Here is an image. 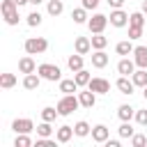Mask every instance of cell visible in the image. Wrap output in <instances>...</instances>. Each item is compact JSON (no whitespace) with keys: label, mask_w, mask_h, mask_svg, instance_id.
<instances>
[{"label":"cell","mask_w":147,"mask_h":147,"mask_svg":"<svg viewBox=\"0 0 147 147\" xmlns=\"http://www.w3.org/2000/svg\"><path fill=\"white\" fill-rule=\"evenodd\" d=\"M117 131H119V138H129V140H131V138H133V133H136V131H133V126H131V122H122V126H119Z\"/></svg>","instance_id":"e575fe53"},{"label":"cell","mask_w":147,"mask_h":147,"mask_svg":"<svg viewBox=\"0 0 147 147\" xmlns=\"http://www.w3.org/2000/svg\"><path fill=\"white\" fill-rule=\"evenodd\" d=\"M23 48H25L28 55H41V53L48 51V41L44 37H28L25 44H23Z\"/></svg>","instance_id":"3957f363"},{"label":"cell","mask_w":147,"mask_h":147,"mask_svg":"<svg viewBox=\"0 0 147 147\" xmlns=\"http://www.w3.org/2000/svg\"><path fill=\"white\" fill-rule=\"evenodd\" d=\"M78 101H80L83 108H94V103H96V92H92V90L87 87L85 92H78Z\"/></svg>","instance_id":"4fadbf2b"},{"label":"cell","mask_w":147,"mask_h":147,"mask_svg":"<svg viewBox=\"0 0 147 147\" xmlns=\"http://www.w3.org/2000/svg\"><path fill=\"white\" fill-rule=\"evenodd\" d=\"M34 142L30 140V133H16V140H14V147H32Z\"/></svg>","instance_id":"1f68e13d"},{"label":"cell","mask_w":147,"mask_h":147,"mask_svg":"<svg viewBox=\"0 0 147 147\" xmlns=\"http://www.w3.org/2000/svg\"><path fill=\"white\" fill-rule=\"evenodd\" d=\"M140 9H142V14L147 16V0H142V7H140Z\"/></svg>","instance_id":"ee69618b"},{"label":"cell","mask_w":147,"mask_h":147,"mask_svg":"<svg viewBox=\"0 0 147 147\" xmlns=\"http://www.w3.org/2000/svg\"><path fill=\"white\" fill-rule=\"evenodd\" d=\"M142 37V28L140 25H129V39H140Z\"/></svg>","instance_id":"8d00e7d4"},{"label":"cell","mask_w":147,"mask_h":147,"mask_svg":"<svg viewBox=\"0 0 147 147\" xmlns=\"http://www.w3.org/2000/svg\"><path fill=\"white\" fill-rule=\"evenodd\" d=\"M87 87H90L92 92H96V94H108V92H110V83H108L106 78H99V76L92 78Z\"/></svg>","instance_id":"9c48e42d"},{"label":"cell","mask_w":147,"mask_h":147,"mask_svg":"<svg viewBox=\"0 0 147 147\" xmlns=\"http://www.w3.org/2000/svg\"><path fill=\"white\" fill-rule=\"evenodd\" d=\"M11 131L14 133H32L34 131V122L30 117H16L11 122Z\"/></svg>","instance_id":"8992f818"},{"label":"cell","mask_w":147,"mask_h":147,"mask_svg":"<svg viewBox=\"0 0 147 147\" xmlns=\"http://www.w3.org/2000/svg\"><path fill=\"white\" fill-rule=\"evenodd\" d=\"M14 2H16V5H18V7H23V5H28V2H30V0H14Z\"/></svg>","instance_id":"7bdbcfd3"},{"label":"cell","mask_w":147,"mask_h":147,"mask_svg":"<svg viewBox=\"0 0 147 147\" xmlns=\"http://www.w3.org/2000/svg\"><path fill=\"white\" fill-rule=\"evenodd\" d=\"M67 67H69L71 71H80V69H83V55H80V53H74V55H69V60H67Z\"/></svg>","instance_id":"4316f807"},{"label":"cell","mask_w":147,"mask_h":147,"mask_svg":"<svg viewBox=\"0 0 147 147\" xmlns=\"http://www.w3.org/2000/svg\"><path fill=\"white\" fill-rule=\"evenodd\" d=\"M108 138H110V129H108L106 124L92 126V140H94V142H106Z\"/></svg>","instance_id":"7c38bea8"},{"label":"cell","mask_w":147,"mask_h":147,"mask_svg":"<svg viewBox=\"0 0 147 147\" xmlns=\"http://www.w3.org/2000/svg\"><path fill=\"white\" fill-rule=\"evenodd\" d=\"M117 117H119L122 122H131V119L136 117V108L129 106V103H122V106L117 108Z\"/></svg>","instance_id":"d6986e66"},{"label":"cell","mask_w":147,"mask_h":147,"mask_svg":"<svg viewBox=\"0 0 147 147\" xmlns=\"http://www.w3.org/2000/svg\"><path fill=\"white\" fill-rule=\"evenodd\" d=\"M133 62L140 69H147V46H136L133 48Z\"/></svg>","instance_id":"5bb4252c"},{"label":"cell","mask_w":147,"mask_h":147,"mask_svg":"<svg viewBox=\"0 0 147 147\" xmlns=\"http://www.w3.org/2000/svg\"><path fill=\"white\" fill-rule=\"evenodd\" d=\"M108 21H110L113 28H124V25H129V14L124 9H113L110 16H108Z\"/></svg>","instance_id":"52a82bcc"},{"label":"cell","mask_w":147,"mask_h":147,"mask_svg":"<svg viewBox=\"0 0 147 147\" xmlns=\"http://www.w3.org/2000/svg\"><path fill=\"white\" fill-rule=\"evenodd\" d=\"M110 21H108V16L106 14H92L90 16V21H87V28H90V32L92 34H99V32H103L106 30V25H108Z\"/></svg>","instance_id":"5b68a950"},{"label":"cell","mask_w":147,"mask_h":147,"mask_svg":"<svg viewBox=\"0 0 147 147\" xmlns=\"http://www.w3.org/2000/svg\"><path fill=\"white\" fill-rule=\"evenodd\" d=\"M129 25H140V28H145V14H142V9L129 14Z\"/></svg>","instance_id":"d6a6232c"},{"label":"cell","mask_w":147,"mask_h":147,"mask_svg":"<svg viewBox=\"0 0 147 147\" xmlns=\"http://www.w3.org/2000/svg\"><path fill=\"white\" fill-rule=\"evenodd\" d=\"M142 96H145V101H147V85L142 87Z\"/></svg>","instance_id":"bcb514c9"},{"label":"cell","mask_w":147,"mask_h":147,"mask_svg":"<svg viewBox=\"0 0 147 147\" xmlns=\"http://www.w3.org/2000/svg\"><path fill=\"white\" fill-rule=\"evenodd\" d=\"M115 87L119 90V94L131 96V94H133V90H136V83H133L129 76H119V78H117V83H115Z\"/></svg>","instance_id":"ba28073f"},{"label":"cell","mask_w":147,"mask_h":147,"mask_svg":"<svg viewBox=\"0 0 147 147\" xmlns=\"http://www.w3.org/2000/svg\"><path fill=\"white\" fill-rule=\"evenodd\" d=\"M46 11H48L51 16H60V14L64 11V5H62V0H48V5H46Z\"/></svg>","instance_id":"83f0119b"},{"label":"cell","mask_w":147,"mask_h":147,"mask_svg":"<svg viewBox=\"0 0 147 147\" xmlns=\"http://www.w3.org/2000/svg\"><path fill=\"white\" fill-rule=\"evenodd\" d=\"M101 0H83V7L90 11V9H96V5H99Z\"/></svg>","instance_id":"ab89813d"},{"label":"cell","mask_w":147,"mask_h":147,"mask_svg":"<svg viewBox=\"0 0 147 147\" xmlns=\"http://www.w3.org/2000/svg\"><path fill=\"white\" fill-rule=\"evenodd\" d=\"M108 62H110V57H108L106 51H94V53H92V67H94V69H103Z\"/></svg>","instance_id":"2e32d148"},{"label":"cell","mask_w":147,"mask_h":147,"mask_svg":"<svg viewBox=\"0 0 147 147\" xmlns=\"http://www.w3.org/2000/svg\"><path fill=\"white\" fill-rule=\"evenodd\" d=\"M0 11H2V18L7 25H18V5L14 0H2Z\"/></svg>","instance_id":"7a4b0ae2"},{"label":"cell","mask_w":147,"mask_h":147,"mask_svg":"<svg viewBox=\"0 0 147 147\" xmlns=\"http://www.w3.org/2000/svg\"><path fill=\"white\" fill-rule=\"evenodd\" d=\"M108 5H110V9H122V5H124V0H106Z\"/></svg>","instance_id":"60d3db41"},{"label":"cell","mask_w":147,"mask_h":147,"mask_svg":"<svg viewBox=\"0 0 147 147\" xmlns=\"http://www.w3.org/2000/svg\"><path fill=\"white\" fill-rule=\"evenodd\" d=\"M71 18H74V23H78V25H83V23H87L90 21V16H87V9L80 5V7H76L74 11H71Z\"/></svg>","instance_id":"7402d4cb"},{"label":"cell","mask_w":147,"mask_h":147,"mask_svg":"<svg viewBox=\"0 0 147 147\" xmlns=\"http://www.w3.org/2000/svg\"><path fill=\"white\" fill-rule=\"evenodd\" d=\"M74 133H76L78 138H85V136H90V133H92V126H90L85 119H80V122H76V124H74Z\"/></svg>","instance_id":"d4e9b609"},{"label":"cell","mask_w":147,"mask_h":147,"mask_svg":"<svg viewBox=\"0 0 147 147\" xmlns=\"http://www.w3.org/2000/svg\"><path fill=\"white\" fill-rule=\"evenodd\" d=\"M133 71H136V62H133V60L122 57V60L117 62V74H119V76H131Z\"/></svg>","instance_id":"9a60e30c"},{"label":"cell","mask_w":147,"mask_h":147,"mask_svg":"<svg viewBox=\"0 0 147 147\" xmlns=\"http://www.w3.org/2000/svg\"><path fill=\"white\" fill-rule=\"evenodd\" d=\"M78 106H80V101H78V96L76 94H62V99L57 101V113L62 115V117H67V115H71L74 110H78Z\"/></svg>","instance_id":"6da1fadb"},{"label":"cell","mask_w":147,"mask_h":147,"mask_svg":"<svg viewBox=\"0 0 147 147\" xmlns=\"http://www.w3.org/2000/svg\"><path fill=\"white\" fill-rule=\"evenodd\" d=\"M106 147H119V140H110V138H108V140H106Z\"/></svg>","instance_id":"b9f144b4"},{"label":"cell","mask_w":147,"mask_h":147,"mask_svg":"<svg viewBox=\"0 0 147 147\" xmlns=\"http://www.w3.org/2000/svg\"><path fill=\"white\" fill-rule=\"evenodd\" d=\"M136 122L140 126H147V108L145 110H136Z\"/></svg>","instance_id":"74e56055"},{"label":"cell","mask_w":147,"mask_h":147,"mask_svg":"<svg viewBox=\"0 0 147 147\" xmlns=\"http://www.w3.org/2000/svg\"><path fill=\"white\" fill-rule=\"evenodd\" d=\"M131 41H133V39H124V41H119V44L115 46V53H117V55H122V57L133 55V48H136V46H133Z\"/></svg>","instance_id":"ffe728a7"},{"label":"cell","mask_w":147,"mask_h":147,"mask_svg":"<svg viewBox=\"0 0 147 147\" xmlns=\"http://www.w3.org/2000/svg\"><path fill=\"white\" fill-rule=\"evenodd\" d=\"M25 23L30 25V28H37V25H41V14L34 9V11H30L28 16H25Z\"/></svg>","instance_id":"836d02e7"},{"label":"cell","mask_w":147,"mask_h":147,"mask_svg":"<svg viewBox=\"0 0 147 147\" xmlns=\"http://www.w3.org/2000/svg\"><path fill=\"white\" fill-rule=\"evenodd\" d=\"M131 80L136 83V87H145L147 85V69H136L133 74H131Z\"/></svg>","instance_id":"cb8c5ba5"},{"label":"cell","mask_w":147,"mask_h":147,"mask_svg":"<svg viewBox=\"0 0 147 147\" xmlns=\"http://www.w3.org/2000/svg\"><path fill=\"white\" fill-rule=\"evenodd\" d=\"M74 136H76V133H74V126H69V124H62V126H57V129H55V140H57V142H62V145H64V142H69Z\"/></svg>","instance_id":"30bf717a"},{"label":"cell","mask_w":147,"mask_h":147,"mask_svg":"<svg viewBox=\"0 0 147 147\" xmlns=\"http://www.w3.org/2000/svg\"><path fill=\"white\" fill-rule=\"evenodd\" d=\"M57 115H60V113H57V108H53V106L41 108V119H44V122H55Z\"/></svg>","instance_id":"4dcf8cb0"},{"label":"cell","mask_w":147,"mask_h":147,"mask_svg":"<svg viewBox=\"0 0 147 147\" xmlns=\"http://www.w3.org/2000/svg\"><path fill=\"white\" fill-rule=\"evenodd\" d=\"M18 71H21V74H32V71H37V62L32 60V55H25V57L18 60Z\"/></svg>","instance_id":"e0dca14e"},{"label":"cell","mask_w":147,"mask_h":147,"mask_svg":"<svg viewBox=\"0 0 147 147\" xmlns=\"http://www.w3.org/2000/svg\"><path fill=\"white\" fill-rule=\"evenodd\" d=\"M34 147H55V142H53L51 138H39V140L34 142Z\"/></svg>","instance_id":"f35d334b"},{"label":"cell","mask_w":147,"mask_h":147,"mask_svg":"<svg viewBox=\"0 0 147 147\" xmlns=\"http://www.w3.org/2000/svg\"><path fill=\"white\" fill-rule=\"evenodd\" d=\"M90 39H92V48H94V51H103V48L108 46V37H103V32L92 34Z\"/></svg>","instance_id":"484cf974"},{"label":"cell","mask_w":147,"mask_h":147,"mask_svg":"<svg viewBox=\"0 0 147 147\" xmlns=\"http://www.w3.org/2000/svg\"><path fill=\"white\" fill-rule=\"evenodd\" d=\"M74 51L80 53V55H87L92 51V39L90 37H76L74 39Z\"/></svg>","instance_id":"8fae6325"},{"label":"cell","mask_w":147,"mask_h":147,"mask_svg":"<svg viewBox=\"0 0 147 147\" xmlns=\"http://www.w3.org/2000/svg\"><path fill=\"white\" fill-rule=\"evenodd\" d=\"M16 85V76L14 74H0V87L2 90H11Z\"/></svg>","instance_id":"f546056e"},{"label":"cell","mask_w":147,"mask_h":147,"mask_svg":"<svg viewBox=\"0 0 147 147\" xmlns=\"http://www.w3.org/2000/svg\"><path fill=\"white\" fill-rule=\"evenodd\" d=\"M131 145H133V147H145V145H147V136H142V133H133Z\"/></svg>","instance_id":"d590c367"},{"label":"cell","mask_w":147,"mask_h":147,"mask_svg":"<svg viewBox=\"0 0 147 147\" xmlns=\"http://www.w3.org/2000/svg\"><path fill=\"white\" fill-rule=\"evenodd\" d=\"M41 80H44V78H41L37 71H32V74H25V78H23V87H25V90H37Z\"/></svg>","instance_id":"ac0fdd59"},{"label":"cell","mask_w":147,"mask_h":147,"mask_svg":"<svg viewBox=\"0 0 147 147\" xmlns=\"http://www.w3.org/2000/svg\"><path fill=\"white\" fill-rule=\"evenodd\" d=\"M78 87H80V85H78L74 78H62V80H60V92H62V94H74V92H78Z\"/></svg>","instance_id":"44dd1931"},{"label":"cell","mask_w":147,"mask_h":147,"mask_svg":"<svg viewBox=\"0 0 147 147\" xmlns=\"http://www.w3.org/2000/svg\"><path fill=\"white\" fill-rule=\"evenodd\" d=\"M41 2H44V0H30V5H34V7H37V5H41Z\"/></svg>","instance_id":"f6af8a7d"},{"label":"cell","mask_w":147,"mask_h":147,"mask_svg":"<svg viewBox=\"0 0 147 147\" xmlns=\"http://www.w3.org/2000/svg\"><path fill=\"white\" fill-rule=\"evenodd\" d=\"M37 74H39L44 80H51V83L62 80V71H60V67H57V64H48V62H44V64H39V67H37Z\"/></svg>","instance_id":"277c9868"},{"label":"cell","mask_w":147,"mask_h":147,"mask_svg":"<svg viewBox=\"0 0 147 147\" xmlns=\"http://www.w3.org/2000/svg\"><path fill=\"white\" fill-rule=\"evenodd\" d=\"M53 122H44L41 119V124H37V136L39 138H51L53 136V126H51Z\"/></svg>","instance_id":"f1b7e54d"},{"label":"cell","mask_w":147,"mask_h":147,"mask_svg":"<svg viewBox=\"0 0 147 147\" xmlns=\"http://www.w3.org/2000/svg\"><path fill=\"white\" fill-rule=\"evenodd\" d=\"M74 80H76L80 87H87V85H90V80H92V76H90V71L83 67L80 71H74Z\"/></svg>","instance_id":"603a6c76"}]
</instances>
